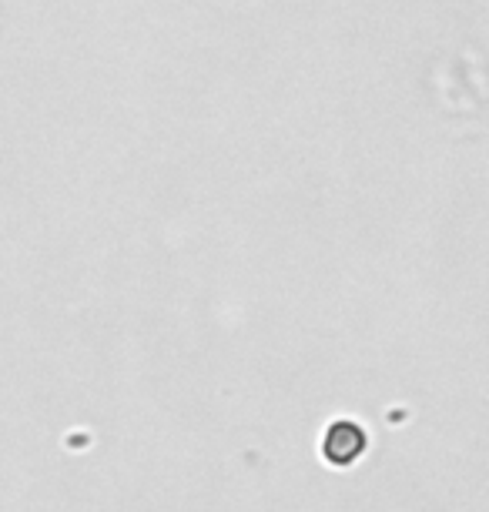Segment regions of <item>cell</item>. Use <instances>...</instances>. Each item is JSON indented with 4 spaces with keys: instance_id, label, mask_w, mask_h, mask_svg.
<instances>
[{
    "instance_id": "cell-1",
    "label": "cell",
    "mask_w": 489,
    "mask_h": 512,
    "mask_svg": "<svg viewBox=\"0 0 489 512\" xmlns=\"http://www.w3.org/2000/svg\"><path fill=\"white\" fill-rule=\"evenodd\" d=\"M362 452H366V432H362L356 422L339 419L329 432H325L322 456L329 459L332 466H339V469L352 466L356 459H362Z\"/></svg>"
}]
</instances>
